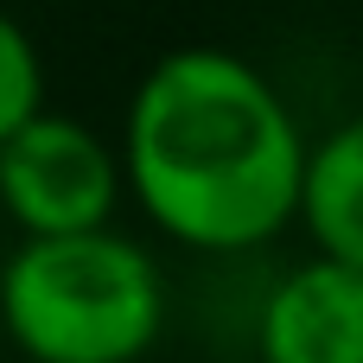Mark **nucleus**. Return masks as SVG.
<instances>
[{"instance_id":"obj_2","label":"nucleus","mask_w":363,"mask_h":363,"mask_svg":"<svg viewBox=\"0 0 363 363\" xmlns=\"http://www.w3.org/2000/svg\"><path fill=\"white\" fill-rule=\"evenodd\" d=\"M166 319V268L121 223L19 236L0 262V332L26 363H140Z\"/></svg>"},{"instance_id":"obj_5","label":"nucleus","mask_w":363,"mask_h":363,"mask_svg":"<svg viewBox=\"0 0 363 363\" xmlns=\"http://www.w3.org/2000/svg\"><path fill=\"white\" fill-rule=\"evenodd\" d=\"M294 223L306 230L319 255L363 268V108L345 115L338 128H325L319 140H306Z\"/></svg>"},{"instance_id":"obj_4","label":"nucleus","mask_w":363,"mask_h":363,"mask_svg":"<svg viewBox=\"0 0 363 363\" xmlns=\"http://www.w3.org/2000/svg\"><path fill=\"white\" fill-rule=\"evenodd\" d=\"M262 363H363V268L338 255L294 262L262 313H255Z\"/></svg>"},{"instance_id":"obj_3","label":"nucleus","mask_w":363,"mask_h":363,"mask_svg":"<svg viewBox=\"0 0 363 363\" xmlns=\"http://www.w3.org/2000/svg\"><path fill=\"white\" fill-rule=\"evenodd\" d=\"M121 153L64 108H32L0 140V217L19 236H64L121 217Z\"/></svg>"},{"instance_id":"obj_1","label":"nucleus","mask_w":363,"mask_h":363,"mask_svg":"<svg viewBox=\"0 0 363 363\" xmlns=\"http://www.w3.org/2000/svg\"><path fill=\"white\" fill-rule=\"evenodd\" d=\"M134 211L191 255H249L294 223L306 134L268 70L223 45L147 64L121 121Z\"/></svg>"},{"instance_id":"obj_6","label":"nucleus","mask_w":363,"mask_h":363,"mask_svg":"<svg viewBox=\"0 0 363 363\" xmlns=\"http://www.w3.org/2000/svg\"><path fill=\"white\" fill-rule=\"evenodd\" d=\"M45 108V57L32 45V32L0 6V140L32 115Z\"/></svg>"}]
</instances>
